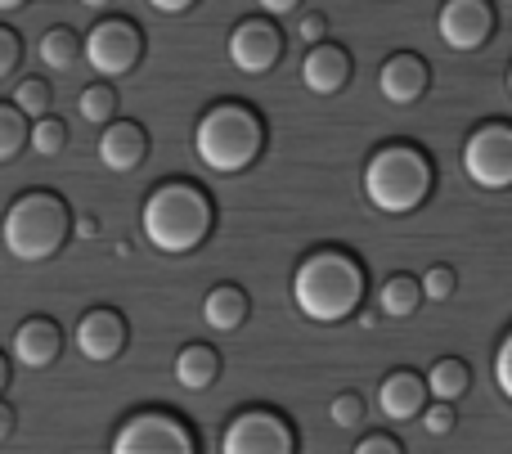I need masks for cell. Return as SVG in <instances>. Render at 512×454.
I'll list each match as a JSON object with an SVG mask.
<instances>
[{
    "instance_id": "31",
    "label": "cell",
    "mask_w": 512,
    "mask_h": 454,
    "mask_svg": "<svg viewBox=\"0 0 512 454\" xmlns=\"http://www.w3.org/2000/svg\"><path fill=\"white\" fill-rule=\"evenodd\" d=\"M297 36L310 45V50H315V45H324V41H328V18H324V14H301Z\"/></svg>"
},
{
    "instance_id": "21",
    "label": "cell",
    "mask_w": 512,
    "mask_h": 454,
    "mask_svg": "<svg viewBox=\"0 0 512 454\" xmlns=\"http://www.w3.org/2000/svg\"><path fill=\"white\" fill-rule=\"evenodd\" d=\"M418 306H423V288L414 275H391L378 288V315H387V320H409Z\"/></svg>"
},
{
    "instance_id": "7",
    "label": "cell",
    "mask_w": 512,
    "mask_h": 454,
    "mask_svg": "<svg viewBox=\"0 0 512 454\" xmlns=\"http://www.w3.org/2000/svg\"><path fill=\"white\" fill-rule=\"evenodd\" d=\"M463 171L477 189H512V122H481L463 140Z\"/></svg>"
},
{
    "instance_id": "33",
    "label": "cell",
    "mask_w": 512,
    "mask_h": 454,
    "mask_svg": "<svg viewBox=\"0 0 512 454\" xmlns=\"http://www.w3.org/2000/svg\"><path fill=\"white\" fill-rule=\"evenodd\" d=\"M351 454H405V446H400V441H391V437H382V432H378V437H364Z\"/></svg>"
},
{
    "instance_id": "5",
    "label": "cell",
    "mask_w": 512,
    "mask_h": 454,
    "mask_svg": "<svg viewBox=\"0 0 512 454\" xmlns=\"http://www.w3.org/2000/svg\"><path fill=\"white\" fill-rule=\"evenodd\" d=\"M72 216L63 207L59 194L50 189H32V194L14 198L5 212V248L14 261H27V266H41V261L59 257V248L68 243Z\"/></svg>"
},
{
    "instance_id": "35",
    "label": "cell",
    "mask_w": 512,
    "mask_h": 454,
    "mask_svg": "<svg viewBox=\"0 0 512 454\" xmlns=\"http://www.w3.org/2000/svg\"><path fill=\"white\" fill-rule=\"evenodd\" d=\"M9 432H14V410L0 405V441H9Z\"/></svg>"
},
{
    "instance_id": "39",
    "label": "cell",
    "mask_w": 512,
    "mask_h": 454,
    "mask_svg": "<svg viewBox=\"0 0 512 454\" xmlns=\"http://www.w3.org/2000/svg\"><path fill=\"white\" fill-rule=\"evenodd\" d=\"M508 95H512V63H508Z\"/></svg>"
},
{
    "instance_id": "18",
    "label": "cell",
    "mask_w": 512,
    "mask_h": 454,
    "mask_svg": "<svg viewBox=\"0 0 512 454\" xmlns=\"http://www.w3.org/2000/svg\"><path fill=\"white\" fill-rule=\"evenodd\" d=\"M248 293L239 284H216L212 293L203 297V324L212 333H239L248 324Z\"/></svg>"
},
{
    "instance_id": "26",
    "label": "cell",
    "mask_w": 512,
    "mask_h": 454,
    "mask_svg": "<svg viewBox=\"0 0 512 454\" xmlns=\"http://www.w3.org/2000/svg\"><path fill=\"white\" fill-rule=\"evenodd\" d=\"M14 108H18L23 117H32V122L50 117V81H41V77L18 81V90H14Z\"/></svg>"
},
{
    "instance_id": "1",
    "label": "cell",
    "mask_w": 512,
    "mask_h": 454,
    "mask_svg": "<svg viewBox=\"0 0 512 454\" xmlns=\"http://www.w3.org/2000/svg\"><path fill=\"white\" fill-rule=\"evenodd\" d=\"M364 302V266L342 248H319L292 270V306L310 324H342Z\"/></svg>"
},
{
    "instance_id": "34",
    "label": "cell",
    "mask_w": 512,
    "mask_h": 454,
    "mask_svg": "<svg viewBox=\"0 0 512 454\" xmlns=\"http://www.w3.org/2000/svg\"><path fill=\"white\" fill-rule=\"evenodd\" d=\"M72 230H77V239H95L99 221H95V216H77V221H72Z\"/></svg>"
},
{
    "instance_id": "8",
    "label": "cell",
    "mask_w": 512,
    "mask_h": 454,
    "mask_svg": "<svg viewBox=\"0 0 512 454\" xmlns=\"http://www.w3.org/2000/svg\"><path fill=\"white\" fill-rule=\"evenodd\" d=\"M81 54H86V63L99 77H113V81L126 77V72H135V63H140V54H144L140 27L122 14L99 18L86 32V41H81Z\"/></svg>"
},
{
    "instance_id": "24",
    "label": "cell",
    "mask_w": 512,
    "mask_h": 454,
    "mask_svg": "<svg viewBox=\"0 0 512 454\" xmlns=\"http://www.w3.org/2000/svg\"><path fill=\"white\" fill-rule=\"evenodd\" d=\"M27 149H32L36 158H59V153L68 149V122H59V117H41V122H32V131H27Z\"/></svg>"
},
{
    "instance_id": "30",
    "label": "cell",
    "mask_w": 512,
    "mask_h": 454,
    "mask_svg": "<svg viewBox=\"0 0 512 454\" xmlns=\"http://www.w3.org/2000/svg\"><path fill=\"white\" fill-rule=\"evenodd\" d=\"M454 423H459L454 405H432V410H423V432L427 437H450Z\"/></svg>"
},
{
    "instance_id": "15",
    "label": "cell",
    "mask_w": 512,
    "mask_h": 454,
    "mask_svg": "<svg viewBox=\"0 0 512 454\" xmlns=\"http://www.w3.org/2000/svg\"><path fill=\"white\" fill-rule=\"evenodd\" d=\"M378 90H382V99L396 104V108L418 104L423 90H427V63L418 59V54H409V50L391 54V59L378 68Z\"/></svg>"
},
{
    "instance_id": "17",
    "label": "cell",
    "mask_w": 512,
    "mask_h": 454,
    "mask_svg": "<svg viewBox=\"0 0 512 454\" xmlns=\"http://www.w3.org/2000/svg\"><path fill=\"white\" fill-rule=\"evenodd\" d=\"M149 153V135H144L140 122H113L99 135V162L108 171H135Z\"/></svg>"
},
{
    "instance_id": "20",
    "label": "cell",
    "mask_w": 512,
    "mask_h": 454,
    "mask_svg": "<svg viewBox=\"0 0 512 454\" xmlns=\"http://www.w3.org/2000/svg\"><path fill=\"white\" fill-rule=\"evenodd\" d=\"M423 383H427V396H432L436 405H454L472 387V369L463 365V360L445 356V360H436V365L427 369Z\"/></svg>"
},
{
    "instance_id": "16",
    "label": "cell",
    "mask_w": 512,
    "mask_h": 454,
    "mask_svg": "<svg viewBox=\"0 0 512 454\" xmlns=\"http://www.w3.org/2000/svg\"><path fill=\"white\" fill-rule=\"evenodd\" d=\"M301 81H306V90H315V95H337V90H346V81H351V54L333 41L315 45V50H306V59H301Z\"/></svg>"
},
{
    "instance_id": "10",
    "label": "cell",
    "mask_w": 512,
    "mask_h": 454,
    "mask_svg": "<svg viewBox=\"0 0 512 454\" xmlns=\"http://www.w3.org/2000/svg\"><path fill=\"white\" fill-rule=\"evenodd\" d=\"M230 63L248 77H265V72L279 63L283 54V32L270 23V18H243L239 27L230 32V45H225Z\"/></svg>"
},
{
    "instance_id": "23",
    "label": "cell",
    "mask_w": 512,
    "mask_h": 454,
    "mask_svg": "<svg viewBox=\"0 0 512 454\" xmlns=\"http://www.w3.org/2000/svg\"><path fill=\"white\" fill-rule=\"evenodd\" d=\"M77 113H81V122H90V126H113V117H117V90L104 86V81L86 86V90H81V99H77Z\"/></svg>"
},
{
    "instance_id": "32",
    "label": "cell",
    "mask_w": 512,
    "mask_h": 454,
    "mask_svg": "<svg viewBox=\"0 0 512 454\" xmlns=\"http://www.w3.org/2000/svg\"><path fill=\"white\" fill-rule=\"evenodd\" d=\"M18 54H23V45H18V32L0 27V81H5L9 72L18 68Z\"/></svg>"
},
{
    "instance_id": "11",
    "label": "cell",
    "mask_w": 512,
    "mask_h": 454,
    "mask_svg": "<svg viewBox=\"0 0 512 454\" xmlns=\"http://www.w3.org/2000/svg\"><path fill=\"white\" fill-rule=\"evenodd\" d=\"M436 32H441V41L450 45V50L472 54L495 32V9H490L486 0H450V5H441V14H436Z\"/></svg>"
},
{
    "instance_id": "3",
    "label": "cell",
    "mask_w": 512,
    "mask_h": 454,
    "mask_svg": "<svg viewBox=\"0 0 512 454\" xmlns=\"http://www.w3.org/2000/svg\"><path fill=\"white\" fill-rule=\"evenodd\" d=\"M261 149H265V122L239 99H225V104L207 108L194 126V153L216 176L248 171L261 158Z\"/></svg>"
},
{
    "instance_id": "4",
    "label": "cell",
    "mask_w": 512,
    "mask_h": 454,
    "mask_svg": "<svg viewBox=\"0 0 512 454\" xmlns=\"http://www.w3.org/2000/svg\"><path fill=\"white\" fill-rule=\"evenodd\" d=\"M364 198L382 216H409L432 194V162L414 144H382L364 162Z\"/></svg>"
},
{
    "instance_id": "29",
    "label": "cell",
    "mask_w": 512,
    "mask_h": 454,
    "mask_svg": "<svg viewBox=\"0 0 512 454\" xmlns=\"http://www.w3.org/2000/svg\"><path fill=\"white\" fill-rule=\"evenodd\" d=\"M495 387L504 392V401H512V329L504 333V342L495 351Z\"/></svg>"
},
{
    "instance_id": "28",
    "label": "cell",
    "mask_w": 512,
    "mask_h": 454,
    "mask_svg": "<svg viewBox=\"0 0 512 454\" xmlns=\"http://www.w3.org/2000/svg\"><path fill=\"white\" fill-rule=\"evenodd\" d=\"M328 419H333L342 432L360 428V423H364V396H355V392L333 396V401H328Z\"/></svg>"
},
{
    "instance_id": "9",
    "label": "cell",
    "mask_w": 512,
    "mask_h": 454,
    "mask_svg": "<svg viewBox=\"0 0 512 454\" xmlns=\"http://www.w3.org/2000/svg\"><path fill=\"white\" fill-rule=\"evenodd\" d=\"M221 454H297V432L274 410H243L225 423Z\"/></svg>"
},
{
    "instance_id": "27",
    "label": "cell",
    "mask_w": 512,
    "mask_h": 454,
    "mask_svg": "<svg viewBox=\"0 0 512 454\" xmlns=\"http://www.w3.org/2000/svg\"><path fill=\"white\" fill-rule=\"evenodd\" d=\"M418 288H423V302H450L454 293H459V279H454L450 266H432L423 279H418Z\"/></svg>"
},
{
    "instance_id": "37",
    "label": "cell",
    "mask_w": 512,
    "mask_h": 454,
    "mask_svg": "<svg viewBox=\"0 0 512 454\" xmlns=\"http://www.w3.org/2000/svg\"><path fill=\"white\" fill-rule=\"evenodd\" d=\"M265 9H270V14H288V9H292V0H270V5H265Z\"/></svg>"
},
{
    "instance_id": "36",
    "label": "cell",
    "mask_w": 512,
    "mask_h": 454,
    "mask_svg": "<svg viewBox=\"0 0 512 454\" xmlns=\"http://www.w3.org/2000/svg\"><path fill=\"white\" fill-rule=\"evenodd\" d=\"M378 324H382L378 311H360V329H378Z\"/></svg>"
},
{
    "instance_id": "12",
    "label": "cell",
    "mask_w": 512,
    "mask_h": 454,
    "mask_svg": "<svg viewBox=\"0 0 512 454\" xmlns=\"http://www.w3.org/2000/svg\"><path fill=\"white\" fill-rule=\"evenodd\" d=\"M77 351L90 365H108L126 351V320L113 306H95L77 320Z\"/></svg>"
},
{
    "instance_id": "2",
    "label": "cell",
    "mask_w": 512,
    "mask_h": 454,
    "mask_svg": "<svg viewBox=\"0 0 512 454\" xmlns=\"http://www.w3.org/2000/svg\"><path fill=\"white\" fill-rule=\"evenodd\" d=\"M140 230L149 248H158L162 257H185V252L203 248L212 234V198L189 180H167L144 198Z\"/></svg>"
},
{
    "instance_id": "19",
    "label": "cell",
    "mask_w": 512,
    "mask_h": 454,
    "mask_svg": "<svg viewBox=\"0 0 512 454\" xmlns=\"http://www.w3.org/2000/svg\"><path fill=\"white\" fill-rule=\"evenodd\" d=\"M216 374H221V356H216L207 342H189L176 356V365H171V378H176L185 392H207V387L216 383Z\"/></svg>"
},
{
    "instance_id": "13",
    "label": "cell",
    "mask_w": 512,
    "mask_h": 454,
    "mask_svg": "<svg viewBox=\"0 0 512 454\" xmlns=\"http://www.w3.org/2000/svg\"><path fill=\"white\" fill-rule=\"evenodd\" d=\"M9 351H14V360L23 369L41 374V369H50L54 360H59L63 333H59V324H54V320H45V315H32V320H23L14 329V338H9Z\"/></svg>"
},
{
    "instance_id": "22",
    "label": "cell",
    "mask_w": 512,
    "mask_h": 454,
    "mask_svg": "<svg viewBox=\"0 0 512 454\" xmlns=\"http://www.w3.org/2000/svg\"><path fill=\"white\" fill-rule=\"evenodd\" d=\"M77 54H81V41L72 27H50V32L41 36V63L50 72H68L72 63H77Z\"/></svg>"
},
{
    "instance_id": "14",
    "label": "cell",
    "mask_w": 512,
    "mask_h": 454,
    "mask_svg": "<svg viewBox=\"0 0 512 454\" xmlns=\"http://www.w3.org/2000/svg\"><path fill=\"white\" fill-rule=\"evenodd\" d=\"M423 410H427L423 374H414V369H391V374L378 383V414L382 419L405 423V419H423Z\"/></svg>"
},
{
    "instance_id": "25",
    "label": "cell",
    "mask_w": 512,
    "mask_h": 454,
    "mask_svg": "<svg viewBox=\"0 0 512 454\" xmlns=\"http://www.w3.org/2000/svg\"><path fill=\"white\" fill-rule=\"evenodd\" d=\"M27 117L14 104H0V162H14L27 149Z\"/></svg>"
},
{
    "instance_id": "38",
    "label": "cell",
    "mask_w": 512,
    "mask_h": 454,
    "mask_svg": "<svg viewBox=\"0 0 512 454\" xmlns=\"http://www.w3.org/2000/svg\"><path fill=\"white\" fill-rule=\"evenodd\" d=\"M5 387H9V360L0 356V392H5Z\"/></svg>"
},
{
    "instance_id": "6",
    "label": "cell",
    "mask_w": 512,
    "mask_h": 454,
    "mask_svg": "<svg viewBox=\"0 0 512 454\" xmlns=\"http://www.w3.org/2000/svg\"><path fill=\"white\" fill-rule=\"evenodd\" d=\"M108 454H198V446L185 419H176L167 410H140L113 432Z\"/></svg>"
}]
</instances>
